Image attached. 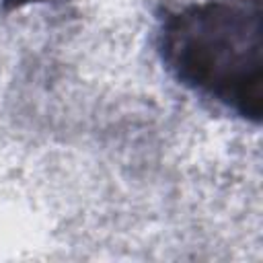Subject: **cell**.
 Here are the masks:
<instances>
[{"instance_id":"cell-2","label":"cell","mask_w":263,"mask_h":263,"mask_svg":"<svg viewBox=\"0 0 263 263\" xmlns=\"http://www.w3.org/2000/svg\"><path fill=\"white\" fill-rule=\"evenodd\" d=\"M6 6H21V4H25V2H31V0H2Z\"/></svg>"},{"instance_id":"cell-1","label":"cell","mask_w":263,"mask_h":263,"mask_svg":"<svg viewBox=\"0 0 263 263\" xmlns=\"http://www.w3.org/2000/svg\"><path fill=\"white\" fill-rule=\"evenodd\" d=\"M261 0H205L164 10L158 51L166 70L189 90L238 117L263 115Z\"/></svg>"}]
</instances>
